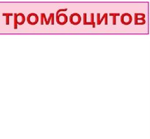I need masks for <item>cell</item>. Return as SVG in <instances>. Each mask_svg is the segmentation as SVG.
Listing matches in <instances>:
<instances>
[{"mask_svg":"<svg viewBox=\"0 0 150 139\" xmlns=\"http://www.w3.org/2000/svg\"><path fill=\"white\" fill-rule=\"evenodd\" d=\"M18 15L17 14H14V29H18Z\"/></svg>","mask_w":150,"mask_h":139,"instance_id":"6da1fadb","label":"cell"},{"mask_svg":"<svg viewBox=\"0 0 150 139\" xmlns=\"http://www.w3.org/2000/svg\"><path fill=\"white\" fill-rule=\"evenodd\" d=\"M120 13H110V16H114V17H116V16H120Z\"/></svg>","mask_w":150,"mask_h":139,"instance_id":"52a82bcc","label":"cell"},{"mask_svg":"<svg viewBox=\"0 0 150 139\" xmlns=\"http://www.w3.org/2000/svg\"><path fill=\"white\" fill-rule=\"evenodd\" d=\"M54 15L52 16V17H51V25H54Z\"/></svg>","mask_w":150,"mask_h":139,"instance_id":"8fae6325","label":"cell"},{"mask_svg":"<svg viewBox=\"0 0 150 139\" xmlns=\"http://www.w3.org/2000/svg\"><path fill=\"white\" fill-rule=\"evenodd\" d=\"M40 15L42 17V19H43V20H45V24L48 25V19L46 18V16H45V14H44V13H41Z\"/></svg>","mask_w":150,"mask_h":139,"instance_id":"277c9868","label":"cell"},{"mask_svg":"<svg viewBox=\"0 0 150 139\" xmlns=\"http://www.w3.org/2000/svg\"><path fill=\"white\" fill-rule=\"evenodd\" d=\"M13 15V14L12 13H3V16H12Z\"/></svg>","mask_w":150,"mask_h":139,"instance_id":"ba28073f","label":"cell"},{"mask_svg":"<svg viewBox=\"0 0 150 139\" xmlns=\"http://www.w3.org/2000/svg\"><path fill=\"white\" fill-rule=\"evenodd\" d=\"M6 24L9 25V16H6Z\"/></svg>","mask_w":150,"mask_h":139,"instance_id":"30bf717a","label":"cell"},{"mask_svg":"<svg viewBox=\"0 0 150 139\" xmlns=\"http://www.w3.org/2000/svg\"><path fill=\"white\" fill-rule=\"evenodd\" d=\"M91 20H92V21H91L90 23L92 24V27L95 28V22H94V13H92V14H91Z\"/></svg>","mask_w":150,"mask_h":139,"instance_id":"3957f363","label":"cell"},{"mask_svg":"<svg viewBox=\"0 0 150 139\" xmlns=\"http://www.w3.org/2000/svg\"><path fill=\"white\" fill-rule=\"evenodd\" d=\"M67 9L65 8V9H60V10H59L58 11H57V16H58V15L59 14V13H61V12H64V11H67Z\"/></svg>","mask_w":150,"mask_h":139,"instance_id":"5b68a950","label":"cell"},{"mask_svg":"<svg viewBox=\"0 0 150 139\" xmlns=\"http://www.w3.org/2000/svg\"><path fill=\"white\" fill-rule=\"evenodd\" d=\"M100 13H98V15H97V24L98 25H100Z\"/></svg>","mask_w":150,"mask_h":139,"instance_id":"8992f818","label":"cell"},{"mask_svg":"<svg viewBox=\"0 0 150 139\" xmlns=\"http://www.w3.org/2000/svg\"><path fill=\"white\" fill-rule=\"evenodd\" d=\"M117 24V20H116V17H113V25Z\"/></svg>","mask_w":150,"mask_h":139,"instance_id":"9c48e42d","label":"cell"},{"mask_svg":"<svg viewBox=\"0 0 150 139\" xmlns=\"http://www.w3.org/2000/svg\"><path fill=\"white\" fill-rule=\"evenodd\" d=\"M83 25H92L91 23L86 22V13H83Z\"/></svg>","mask_w":150,"mask_h":139,"instance_id":"7a4b0ae2","label":"cell"}]
</instances>
